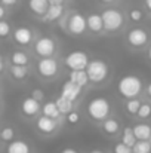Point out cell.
<instances>
[{
	"instance_id": "6da1fadb",
	"label": "cell",
	"mask_w": 151,
	"mask_h": 153,
	"mask_svg": "<svg viewBox=\"0 0 151 153\" xmlns=\"http://www.w3.org/2000/svg\"><path fill=\"white\" fill-rule=\"evenodd\" d=\"M142 89H144L142 79L136 74H124L117 82V92L124 100L139 97Z\"/></svg>"
},
{
	"instance_id": "7a4b0ae2",
	"label": "cell",
	"mask_w": 151,
	"mask_h": 153,
	"mask_svg": "<svg viewBox=\"0 0 151 153\" xmlns=\"http://www.w3.org/2000/svg\"><path fill=\"white\" fill-rule=\"evenodd\" d=\"M86 113L92 120L102 122L107 117H110L111 104L108 101V98H105V97H94L92 100H89L88 105H86Z\"/></svg>"
},
{
	"instance_id": "3957f363",
	"label": "cell",
	"mask_w": 151,
	"mask_h": 153,
	"mask_svg": "<svg viewBox=\"0 0 151 153\" xmlns=\"http://www.w3.org/2000/svg\"><path fill=\"white\" fill-rule=\"evenodd\" d=\"M104 31L107 33H117L124 25V15L117 7H107L101 12Z\"/></svg>"
},
{
	"instance_id": "277c9868",
	"label": "cell",
	"mask_w": 151,
	"mask_h": 153,
	"mask_svg": "<svg viewBox=\"0 0 151 153\" xmlns=\"http://www.w3.org/2000/svg\"><path fill=\"white\" fill-rule=\"evenodd\" d=\"M88 76H89V80L92 83H102L107 80L108 74H110V65L104 61V59H91L88 67L85 68Z\"/></svg>"
},
{
	"instance_id": "5b68a950",
	"label": "cell",
	"mask_w": 151,
	"mask_h": 153,
	"mask_svg": "<svg viewBox=\"0 0 151 153\" xmlns=\"http://www.w3.org/2000/svg\"><path fill=\"white\" fill-rule=\"evenodd\" d=\"M151 42V36L148 30L144 27H133L126 33V43L133 49H144Z\"/></svg>"
},
{
	"instance_id": "8992f818",
	"label": "cell",
	"mask_w": 151,
	"mask_h": 153,
	"mask_svg": "<svg viewBox=\"0 0 151 153\" xmlns=\"http://www.w3.org/2000/svg\"><path fill=\"white\" fill-rule=\"evenodd\" d=\"M37 73L43 77V79H48L52 80L58 76L59 73V62L55 56H48V58H40L37 61Z\"/></svg>"
},
{
	"instance_id": "52a82bcc",
	"label": "cell",
	"mask_w": 151,
	"mask_h": 153,
	"mask_svg": "<svg viewBox=\"0 0 151 153\" xmlns=\"http://www.w3.org/2000/svg\"><path fill=\"white\" fill-rule=\"evenodd\" d=\"M58 51V43L55 39L49 36H42L34 42V52L40 58H48V56H55Z\"/></svg>"
},
{
	"instance_id": "ba28073f",
	"label": "cell",
	"mask_w": 151,
	"mask_h": 153,
	"mask_svg": "<svg viewBox=\"0 0 151 153\" xmlns=\"http://www.w3.org/2000/svg\"><path fill=\"white\" fill-rule=\"evenodd\" d=\"M89 55L85 51H71L65 58H64V62L65 65L70 68V70H85L89 64Z\"/></svg>"
},
{
	"instance_id": "9c48e42d",
	"label": "cell",
	"mask_w": 151,
	"mask_h": 153,
	"mask_svg": "<svg viewBox=\"0 0 151 153\" xmlns=\"http://www.w3.org/2000/svg\"><path fill=\"white\" fill-rule=\"evenodd\" d=\"M88 30L86 16L80 12H73L67 18V31L73 36H82Z\"/></svg>"
},
{
	"instance_id": "30bf717a",
	"label": "cell",
	"mask_w": 151,
	"mask_h": 153,
	"mask_svg": "<svg viewBox=\"0 0 151 153\" xmlns=\"http://www.w3.org/2000/svg\"><path fill=\"white\" fill-rule=\"evenodd\" d=\"M36 128L40 134L43 135H52L58 128H59V120L58 119H52L49 116H39L36 120Z\"/></svg>"
},
{
	"instance_id": "8fae6325",
	"label": "cell",
	"mask_w": 151,
	"mask_h": 153,
	"mask_svg": "<svg viewBox=\"0 0 151 153\" xmlns=\"http://www.w3.org/2000/svg\"><path fill=\"white\" fill-rule=\"evenodd\" d=\"M13 36V40L21 45V46H28L33 43L34 40V31L30 28V27H25V25H21V27H16L12 33Z\"/></svg>"
},
{
	"instance_id": "7c38bea8",
	"label": "cell",
	"mask_w": 151,
	"mask_h": 153,
	"mask_svg": "<svg viewBox=\"0 0 151 153\" xmlns=\"http://www.w3.org/2000/svg\"><path fill=\"white\" fill-rule=\"evenodd\" d=\"M39 111H42V102L40 101L33 98L31 95L22 100V102H21V113L25 117H34V116L39 114Z\"/></svg>"
},
{
	"instance_id": "4fadbf2b",
	"label": "cell",
	"mask_w": 151,
	"mask_h": 153,
	"mask_svg": "<svg viewBox=\"0 0 151 153\" xmlns=\"http://www.w3.org/2000/svg\"><path fill=\"white\" fill-rule=\"evenodd\" d=\"M82 86H79V85H76L74 82H71V80H65L64 83H62V86H61V95L64 97V98H67V100H70V101L76 102L79 100V97L82 95Z\"/></svg>"
},
{
	"instance_id": "5bb4252c",
	"label": "cell",
	"mask_w": 151,
	"mask_h": 153,
	"mask_svg": "<svg viewBox=\"0 0 151 153\" xmlns=\"http://www.w3.org/2000/svg\"><path fill=\"white\" fill-rule=\"evenodd\" d=\"M86 24H88V30L94 34H99L104 31V24H102V16L101 13L92 12L86 16Z\"/></svg>"
},
{
	"instance_id": "9a60e30c",
	"label": "cell",
	"mask_w": 151,
	"mask_h": 153,
	"mask_svg": "<svg viewBox=\"0 0 151 153\" xmlns=\"http://www.w3.org/2000/svg\"><path fill=\"white\" fill-rule=\"evenodd\" d=\"M101 128H102V131H104L107 135H110V137H116V135L122 131L120 122H119L117 119H114V117H107L105 120H102V122H101Z\"/></svg>"
},
{
	"instance_id": "2e32d148",
	"label": "cell",
	"mask_w": 151,
	"mask_h": 153,
	"mask_svg": "<svg viewBox=\"0 0 151 153\" xmlns=\"http://www.w3.org/2000/svg\"><path fill=\"white\" fill-rule=\"evenodd\" d=\"M64 12H65V6L64 4H49L48 12L42 18L46 22H53V21H58L64 15Z\"/></svg>"
},
{
	"instance_id": "e0dca14e",
	"label": "cell",
	"mask_w": 151,
	"mask_h": 153,
	"mask_svg": "<svg viewBox=\"0 0 151 153\" xmlns=\"http://www.w3.org/2000/svg\"><path fill=\"white\" fill-rule=\"evenodd\" d=\"M68 80L74 82L76 85H79L82 88H85V86H88L91 83L86 70H71L70 71V76H68Z\"/></svg>"
},
{
	"instance_id": "ac0fdd59",
	"label": "cell",
	"mask_w": 151,
	"mask_h": 153,
	"mask_svg": "<svg viewBox=\"0 0 151 153\" xmlns=\"http://www.w3.org/2000/svg\"><path fill=\"white\" fill-rule=\"evenodd\" d=\"M6 153H31V147L24 140H12L7 144Z\"/></svg>"
},
{
	"instance_id": "d6986e66",
	"label": "cell",
	"mask_w": 151,
	"mask_h": 153,
	"mask_svg": "<svg viewBox=\"0 0 151 153\" xmlns=\"http://www.w3.org/2000/svg\"><path fill=\"white\" fill-rule=\"evenodd\" d=\"M28 7L34 15L43 16L49 9V1L48 0H28Z\"/></svg>"
},
{
	"instance_id": "ffe728a7",
	"label": "cell",
	"mask_w": 151,
	"mask_h": 153,
	"mask_svg": "<svg viewBox=\"0 0 151 153\" xmlns=\"http://www.w3.org/2000/svg\"><path fill=\"white\" fill-rule=\"evenodd\" d=\"M136 140H151V125L148 123H136L132 126Z\"/></svg>"
},
{
	"instance_id": "44dd1931",
	"label": "cell",
	"mask_w": 151,
	"mask_h": 153,
	"mask_svg": "<svg viewBox=\"0 0 151 153\" xmlns=\"http://www.w3.org/2000/svg\"><path fill=\"white\" fill-rule=\"evenodd\" d=\"M42 114H45V116H49L52 119H61V111L58 110V107H56V102L55 101H46L43 105H42Z\"/></svg>"
},
{
	"instance_id": "7402d4cb",
	"label": "cell",
	"mask_w": 151,
	"mask_h": 153,
	"mask_svg": "<svg viewBox=\"0 0 151 153\" xmlns=\"http://www.w3.org/2000/svg\"><path fill=\"white\" fill-rule=\"evenodd\" d=\"M120 141L124 143V144L129 146V147H133V146H135V143H136L138 140H136V137H135V134H133V128H132V126H126V128L122 129Z\"/></svg>"
},
{
	"instance_id": "603a6c76",
	"label": "cell",
	"mask_w": 151,
	"mask_h": 153,
	"mask_svg": "<svg viewBox=\"0 0 151 153\" xmlns=\"http://www.w3.org/2000/svg\"><path fill=\"white\" fill-rule=\"evenodd\" d=\"M10 62L13 65H27L30 62V58L24 51H13L10 53Z\"/></svg>"
},
{
	"instance_id": "cb8c5ba5",
	"label": "cell",
	"mask_w": 151,
	"mask_h": 153,
	"mask_svg": "<svg viewBox=\"0 0 151 153\" xmlns=\"http://www.w3.org/2000/svg\"><path fill=\"white\" fill-rule=\"evenodd\" d=\"M55 102H56V107L61 111V114H68L71 110H74V102L67 100V98H64L62 95H59Z\"/></svg>"
},
{
	"instance_id": "d4e9b609",
	"label": "cell",
	"mask_w": 151,
	"mask_h": 153,
	"mask_svg": "<svg viewBox=\"0 0 151 153\" xmlns=\"http://www.w3.org/2000/svg\"><path fill=\"white\" fill-rule=\"evenodd\" d=\"M10 74L16 80H24L28 76V67L27 65H13L10 67Z\"/></svg>"
},
{
	"instance_id": "484cf974",
	"label": "cell",
	"mask_w": 151,
	"mask_h": 153,
	"mask_svg": "<svg viewBox=\"0 0 151 153\" xmlns=\"http://www.w3.org/2000/svg\"><path fill=\"white\" fill-rule=\"evenodd\" d=\"M141 104H142V101H141L138 97H135V98H129V100H126L124 108H126V111H127L130 116H136V113H138Z\"/></svg>"
},
{
	"instance_id": "4316f807",
	"label": "cell",
	"mask_w": 151,
	"mask_h": 153,
	"mask_svg": "<svg viewBox=\"0 0 151 153\" xmlns=\"http://www.w3.org/2000/svg\"><path fill=\"white\" fill-rule=\"evenodd\" d=\"M133 153H151V141L150 140H138L132 147Z\"/></svg>"
},
{
	"instance_id": "83f0119b",
	"label": "cell",
	"mask_w": 151,
	"mask_h": 153,
	"mask_svg": "<svg viewBox=\"0 0 151 153\" xmlns=\"http://www.w3.org/2000/svg\"><path fill=\"white\" fill-rule=\"evenodd\" d=\"M15 138V129L12 128V126H4V128H1V131H0V140L1 141H12Z\"/></svg>"
},
{
	"instance_id": "f1b7e54d",
	"label": "cell",
	"mask_w": 151,
	"mask_h": 153,
	"mask_svg": "<svg viewBox=\"0 0 151 153\" xmlns=\"http://www.w3.org/2000/svg\"><path fill=\"white\" fill-rule=\"evenodd\" d=\"M65 120H67V123H68V125H71V126H76V125H79V123H80V120H82V116H80V113H79V111H76V110H71L68 114H65Z\"/></svg>"
},
{
	"instance_id": "f546056e",
	"label": "cell",
	"mask_w": 151,
	"mask_h": 153,
	"mask_svg": "<svg viewBox=\"0 0 151 153\" xmlns=\"http://www.w3.org/2000/svg\"><path fill=\"white\" fill-rule=\"evenodd\" d=\"M136 116H138L139 119H148V117H151V104L150 102H142L141 107H139V110H138V113H136Z\"/></svg>"
},
{
	"instance_id": "4dcf8cb0",
	"label": "cell",
	"mask_w": 151,
	"mask_h": 153,
	"mask_svg": "<svg viewBox=\"0 0 151 153\" xmlns=\"http://www.w3.org/2000/svg\"><path fill=\"white\" fill-rule=\"evenodd\" d=\"M127 16H129V19H130L132 22H141L142 18H144V12H142L139 7H133V9L129 10Z\"/></svg>"
},
{
	"instance_id": "1f68e13d",
	"label": "cell",
	"mask_w": 151,
	"mask_h": 153,
	"mask_svg": "<svg viewBox=\"0 0 151 153\" xmlns=\"http://www.w3.org/2000/svg\"><path fill=\"white\" fill-rule=\"evenodd\" d=\"M12 33V27H10V24L7 22V21H0V37L1 39H4V37H7L9 34Z\"/></svg>"
},
{
	"instance_id": "d6a6232c",
	"label": "cell",
	"mask_w": 151,
	"mask_h": 153,
	"mask_svg": "<svg viewBox=\"0 0 151 153\" xmlns=\"http://www.w3.org/2000/svg\"><path fill=\"white\" fill-rule=\"evenodd\" d=\"M113 153H133V152H132V147H129V146H126L124 143L119 141V143L114 144Z\"/></svg>"
},
{
	"instance_id": "836d02e7",
	"label": "cell",
	"mask_w": 151,
	"mask_h": 153,
	"mask_svg": "<svg viewBox=\"0 0 151 153\" xmlns=\"http://www.w3.org/2000/svg\"><path fill=\"white\" fill-rule=\"evenodd\" d=\"M31 97H33V98H36L37 101L42 102L43 100H45V92H43L40 88H34V89L31 91Z\"/></svg>"
},
{
	"instance_id": "e575fe53",
	"label": "cell",
	"mask_w": 151,
	"mask_h": 153,
	"mask_svg": "<svg viewBox=\"0 0 151 153\" xmlns=\"http://www.w3.org/2000/svg\"><path fill=\"white\" fill-rule=\"evenodd\" d=\"M0 3L4 6V7H10V6H15L18 3V0H0Z\"/></svg>"
},
{
	"instance_id": "d590c367",
	"label": "cell",
	"mask_w": 151,
	"mask_h": 153,
	"mask_svg": "<svg viewBox=\"0 0 151 153\" xmlns=\"http://www.w3.org/2000/svg\"><path fill=\"white\" fill-rule=\"evenodd\" d=\"M4 16H6V7H4L1 3H0V21H1Z\"/></svg>"
},
{
	"instance_id": "8d00e7d4",
	"label": "cell",
	"mask_w": 151,
	"mask_h": 153,
	"mask_svg": "<svg viewBox=\"0 0 151 153\" xmlns=\"http://www.w3.org/2000/svg\"><path fill=\"white\" fill-rule=\"evenodd\" d=\"M61 153H79L76 149H73V147H65L64 150H61Z\"/></svg>"
},
{
	"instance_id": "74e56055",
	"label": "cell",
	"mask_w": 151,
	"mask_h": 153,
	"mask_svg": "<svg viewBox=\"0 0 151 153\" xmlns=\"http://www.w3.org/2000/svg\"><path fill=\"white\" fill-rule=\"evenodd\" d=\"M49 1V4H64L65 3V0H48Z\"/></svg>"
},
{
	"instance_id": "f35d334b",
	"label": "cell",
	"mask_w": 151,
	"mask_h": 153,
	"mask_svg": "<svg viewBox=\"0 0 151 153\" xmlns=\"http://www.w3.org/2000/svg\"><path fill=\"white\" fill-rule=\"evenodd\" d=\"M3 70H4V61H3V58L0 55V74L3 73Z\"/></svg>"
},
{
	"instance_id": "ab89813d",
	"label": "cell",
	"mask_w": 151,
	"mask_h": 153,
	"mask_svg": "<svg viewBox=\"0 0 151 153\" xmlns=\"http://www.w3.org/2000/svg\"><path fill=\"white\" fill-rule=\"evenodd\" d=\"M147 95H148V98L151 100V82L147 85Z\"/></svg>"
},
{
	"instance_id": "60d3db41",
	"label": "cell",
	"mask_w": 151,
	"mask_h": 153,
	"mask_svg": "<svg viewBox=\"0 0 151 153\" xmlns=\"http://www.w3.org/2000/svg\"><path fill=\"white\" fill-rule=\"evenodd\" d=\"M144 3H145V7L151 12V0H144Z\"/></svg>"
},
{
	"instance_id": "b9f144b4",
	"label": "cell",
	"mask_w": 151,
	"mask_h": 153,
	"mask_svg": "<svg viewBox=\"0 0 151 153\" xmlns=\"http://www.w3.org/2000/svg\"><path fill=\"white\" fill-rule=\"evenodd\" d=\"M102 3H107V4H110V3H114V1H117V0H99Z\"/></svg>"
},
{
	"instance_id": "7bdbcfd3",
	"label": "cell",
	"mask_w": 151,
	"mask_h": 153,
	"mask_svg": "<svg viewBox=\"0 0 151 153\" xmlns=\"http://www.w3.org/2000/svg\"><path fill=\"white\" fill-rule=\"evenodd\" d=\"M147 55H148V59L151 61V45L148 46V51H147Z\"/></svg>"
},
{
	"instance_id": "ee69618b",
	"label": "cell",
	"mask_w": 151,
	"mask_h": 153,
	"mask_svg": "<svg viewBox=\"0 0 151 153\" xmlns=\"http://www.w3.org/2000/svg\"><path fill=\"white\" fill-rule=\"evenodd\" d=\"M89 153H104L102 150H98V149H95V150H92V152H89Z\"/></svg>"
},
{
	"instance_id": "f6af8a7d",
	"label": "cell",
	"mask_w": 151,
	"mask_h": 153,
	"mask_svg": "<svg viewBox=\"0 0 151 153\" xmlns=\"http://www.w3.org/2000/svg\"><path fill=\"white\" fill-rule=\"evenodd\" d=\"M0 143H1V140H0Z\"/></svg>"
}]
</instances>
